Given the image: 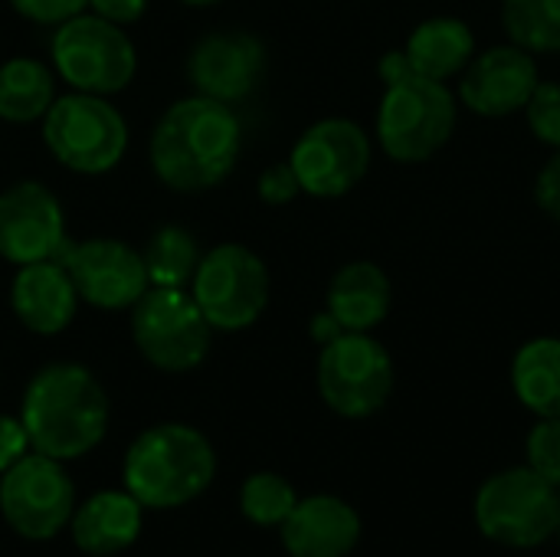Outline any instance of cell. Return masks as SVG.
<instances>
[{"label": "cell", "instance_id": "10", "mask_svg": "<svg viewBox=\"0 0 560 557\" xmlns=\"http://www.w3.org/2000/svg\"><path fill=\"white\" fill-rule=\"evenodd\" d=\"M190 295L210 328L240 332L249 328L269 305V269L253 250L223 243L197 263Z\"/></svg>", "mask_w": 560, "mask_h": 557}, {"label": "cell", "instance_id": "19", "mask_svg": "<svg viewBox=\"0 0 560 557\" xmlns=\"http://www.w3.org/2000/svg\"><path fill=\"white\" fill-rule=\"evenodd\" d=\"M144 506L131 492H95L72 512V542L92 557H112L131 548L141 535Z\"/></svg>", "mask_w": 560, "mask_h": 557}, {"label": "cell", "instance_id": "4", "mask_svg": "<svg viewBox=\"0 0 560 557\" xmlns=\"http://www.w3.org/2000/svg\"><path fill=\"white\" fill-rule=\"evenodd\" d=\"M217 453L210 440L184 423H158L144 430L125 456V492L144 509H177L210 489Z\"/></svg>", "mask_w": 560, "mask_h": 557}, {"label": "cell", "instance_id": "7", "mask_svg": "<svg viewBox=\"0 0 560 557\" xmlns=\"http://www.w3.org/2000/svg\"><path fill=\"white\" fill-rule=\"evenodd\" d=\"M131 335L144 361L167 374L194 371L210 351V322L184 289L148 286L135 302Z\"/></svg>", "mask_w": 560, "mask_h": 557}, {"label": "cell", "instance_id": "3", "mask_svg": "<svg viewBox=\"0 0 560 557\" xmlns=\"http://www.w3.org/2000/svg\"><path fill=\"white\" fill-rule=\"evenodd\" d=\"M381 79L387 82L377 108L381 148L400 164L433 158L456 128V95L446 82L417 76L404 53L381 59Z\"/></svg>", "mask_w": 560, "mask_h": 557}, {"label": "cell", "instance_id": "26", "mask_svg": "<svg viewBox=\"0 0 560 557\" xmlns=\"http://www.w3.org/2000/svg\"><path fill=\"white\" fill-rule=\"evenodd\" d=\"M295 502H299V496H295L292 483L276 473H256L240 489V509L259 529L282 525L289 519V512L295 509Z\"/></svg>", "mask_w": 560, "mask_h": 557}, {"label": "cell", "instance_id": "35", "mask_svg": "<svg viewBox=\"0 0 560 557\" xmlns=\"http://www.w3.org/2000/svg\"><path fill=\"white\" fill-rule=\"evenodd\" d=\"M187 7H210V3H220V0H184Z\"/></svg>", "mask_w": 560, "mask_h": 557}, {"label": "cell", "instance_id": "36", "mask_svg": "<svg viewBox=\"0 0 560 557\" xmlns=\"http://www.w3.org/2000/svg\"><path fill=\"white\" fill-rule=\"evenodd\" d=\"M558 542H560V522H558Z\"/></svg>", "mask_w": 560, "mask_h": 557}, {"label": "cell", "instance_id": "28", "mask_svg": "<svg viewBox=\"0 0 560 557\" xmlns=\"http://www.w3.org/2000/svg\"><path fill=\"white\" fill-rule=\"evenodd\" d=\"M528 466L560 489V417L541 420L528 433Z\"/></svg>", "mask_w": 560, "mask_h": 557}, {"label": "cell", "instance_id": "20", "mask_svg": "<svg viewBox=\"0 0 560 557\" xmlns=\"http://www.w3.org/2000/svg\"><path fill=\"white\" fill-rule=\"evenodd\" d=\"M390 312V279L374 263H348L328 289V315L345 332H371Z\"/></svg>", "mask_w": 560, "mask_h": 557}, {"label": "cell", "instance_id": "18", "mask_svg": "<svg viewBox=\"0 0 560 557\" xmlns=\"http://www.w3.org/2000/svg\"><path fill=\"white\" fill-rule=\"evenodd\" d=\"M75 302L79 292L72 286V276L56 259L20 266L10 289V305L16 318L36 335H59L75 318Z\"/></svg>", "mask_w": 560, "mask_h": 557}, {"label": "cell", "instance_id": "25", "mask_svg": "<svg viewBox=\"0 0 560 557\" xmlns=\"http://www.w3.org/2000/svg\"><path fill=\"white\" fill-rule=\"evenodd\" d=\"M502 23L512 43L528 53L560 49V0H505Z\"/></svg>", "mask_w": 560, "mask_h": 557}, {"label": "cell", "instance_id": "17", "mask_svg": "<svg viewBox=\"0 0 560 557\" xmlns=\"http://www.w3.org/2000/svg\"><path fill=\"white\" fill-rule=\"evenodd\" d=\"M279 529L292 557H348L361 538L358 512L335 496L299 499Z\"/></svg>", "mask_w": 560, "mask_h": 557}, {"label": "cell", "instance_id": "31", "mask_svg": "<svg viewBox=\"0 0 560 557\" xmlns=\"http://www.w3.org/2000/svg\"><path fill=\"white\" fill-rule=\"evenodd\" d=\"M30 440H26V430L16 417H3L0 414V476L26 453Z\"/></svg>", "mask_w": 560, "mask_h": 557}, {"label": "cell", "instance_id": "24", "mask_svg": "<svg viewBox=\"0 0 560 557\" xmlns=\"http://www.w3.org/2000/svg\"><path fill=\"white\" fill-rule=\"evenodd\" d=\"M144 269L151 286H167V289H184L194 272H197V243L187 230L180 227H161L148 250H144Z\"/></svg>", "mask_w": 560, "mask_h": 557}, {"label": "cell", "instance_id": "12", "mask_svg": "<svg viewBox=\"0 0 560 557\" xmlns=\"http://www.w3.org/2000/svg\"><path fill=\"white\" fill-rule=\"evenodd\" d=\"M289 164L305 194L341 197L368 174L371 141L361 125L348 118H325L295 141Z\"/></svg>", "mask_w": 560, "mask_h": 557}, {"label": "cell", "instance_id": "23", "mask_svg": "<svg viewBox=\"0 0 560 557\" xmlns=\"http://www.w3.org/2000/svg\"><path fill=\"white\" fill-rule=\"evenodd\" d=\"M52 105V72L39 59H7L0 66V118L36 121Z\"/></svg>", "mask_w": 560, "mask_h": 557}, {"label": "cell", "instance_id": "1", "mask_svg": "<svg viewBox=\"0 0 560 557\" xmlns=\"http://www.w3.org/2000/svg\"><path fill=\"white\" fill-rule=\"evenodd\" d=\"M236 154V112L207 95L174 102L151 131V167L174 190L217 187L233 171Z\"/></svg>", "mask_w": 560, "mask_h": 557}, {"label": "cell", "instance_id": "27", "mask_svg": "<svg viewBox=\"0 0 560 557\" xmlns=\"http://www.w3.org/2000/svg\"><path fill=\"white\" fill-rule=\"evenodd\" d=\"M525 115L538 141L560 148V82H538L525 102Z\"/></svg>", "mask_w": 560, "mask_h": 557}, {"label": "cell", "instance_id": "33", "mask_svg": "<svg viewBox=\"0 0 560 557\" xmlns=\"http://www.w3.org/2000/svg\"><path fill=\"white\" fill-rule=\"evenodd\" d=\"M89 7L98 16H105V20L121 26V23H135L148 10V0H89Z\"/></svg>", "mask_w": 560, "mask_h": 557}, {"label": "cell", "instance_id": "13", "mask_svg": "<svg viewBox=\"0 0 560 557\" xmlns=\"http://www.w3.org/2000/svg\"><path fill=\"white\" fill-rule=\"evenodd\" d=\"M66 243L62 207L39 181H20L0 194V256L26 266L56 259Z\"/></svg>", "mask_w": 560, "mask_h": 557}, {"label": "cell", "instance_id": "34", "mask_svg": "<svg viewBox=\"0 0 560 557\" xmlns=\"http://www.w3.org/2000/svg\"><path fill=\"white\" fill-rule=\"evenodd\" d=\"M338 335H345V328L325 312V315H318L315 322H312V338H318L322 345H328V341H335Z\"/></svg>", "mask_w": 560, "mask_h": 557}, {"label": "cell", "instance_id": "8", "mask_svg": "<svg viewBox=\"0 0 560 557\" xmlns=\"http://www.w3.org/2000/svg\"><path fill=\"white\" fill-rule=\"evenodd\" d=\"M52 62L72 89L89 95L121 92L138 69L135 43L128 39V33L98 13H79L56 30Z\"/></svg>", "mask_w": 560, "mask_h": 557}, {"label": "cell", "instance_id": "2", "mask_svg": "<svg viewBox=\"0 0 560 557\" xmlns=\"http://www.w3.org/2000/svg\"><path fill=\"white\" fill-rule=\"evenodd\" d=\"M20 423L33 453L59 463L79 460L108 430L105 387L82 364H49L26 384Z\"/></svg>", "mask_w": 560, "mask_h": 557}, {"label": "cell", "instance_id": "32", "mask_svg": "<svg viewBox=\"0 0 560 557\" xmlns=\"http://www.w3.org/2000/svg\"><path fill=\"white\" fill-rule=\"evenodd\" d=\"M535 197H538L545 213H551L555 220H560V148L558 154L545 164V171L538 174Z\"/></svg>", "mask_w": 560, "mask_h": 557}, {"label": "cell", "instance_id": "6", "mask_svg": "<svg viewBox=\"0 0 560 557\" xmlns=\"http://www.w3.org/2000/svg\"><path fill=\"white\" fill-rule=\"evenodd\" d=\"M43 141L56 161L79 174L112 171L128 148V125L105 95L72 92L52 98L43 115Z\"/></svg>", "mask_w": 560, "mask_h": 557}, {"label": "cell", "instance_id": "16", "mask_svg": "<svg viewBox=\"0 0 560 557\" xmlns=\"http://www.w3.org/2000/svg\"><path fill=\"white\" fill-rule=\"evenodd\" d=\"M266 69V49L249 33H210L187 59V76L197 95L217 102H236L249 95Z\"/></svg>", "mask_w": 560, "mask_h": 557}, {"label": "cell", "instance_id": "30", "mask_svg": "<svg viewBox=\"0 0 560 557\" xmlns=\"http://www.w3.org/2000/svg\"><path fill=\"white\" fill-rule=\"evenodd\" d=\"M299 190H302V187H299V177H295V171H292L289 161L266 167L262 177H259V197H262L266 204H276V207H279V204H289Z\"/></svg>", "mask_w": 560, "mask_h": 557}, {"label": "cell", "instance_id": "22", "mask_svg": "<svg viewBox=\"0 0 560 557\" xmlns=\"http://www.w3.org/2000/svg\"><path fill=\"white\" fill-rule=\"evenodd\" d=\"M512 387L541 420L560 417V338H535L518 348L512 361Z\"/></svg>", "mask_w": 560, "mask_h": 557}, {"label": "cell", "instance_id": "5", "mask_svg": "<svg viewBox=\"0 0 560 557\" xmlns=\"http://www.w3.org/2000/svg\"><path fill=\"white\" fill-rule=\"evenodd\" d=\"M560 489L532 466L505 469L476 496L479 532L505 548H538L558 535Z\"/></svg>", "mask_w": 560, "mask_h": 557}, {"label": "cell", "instance_id": "21", "mask_svg": "<svg viewBox=\"0 0 560 557\" xmlns=\"http://www.w3.org/2000/svg\"><path fill=\"white\" fill-rule=\"evenodd\" d=\"M404 56L417 76L446 82L456 72H463L476 56V36L456 16H433L410 33Z\"/></svg>", "mask_w": 560, "mask_h": 557}, {"label": "cell", "instance_id": "11", "mask_svg": "<svg viewBox=\"0 0 560 557\" xmlns=\"http://www.w3.org/2000/svg\"><path fill=\"white\" fill-rule=\"evenodd\" d=\"M0 512L26 542L56 538L75 512V486L59 460L23 453L0 479Z\"/></svg>", "mask_w": 560, "mask_h": 557}, {"label": "cell", "instance_id": "29", "mask_svg": "<svg viewBox=\"0 0 560 557\" xmlns=\"http://www.w3.org/2000/svg\"><path fill=\"white\" fill-rule=\"evenodd\" d=\"M10 3L20 16L33 23H66L89 7V0H10Z\"/></svg>", "mask_w": 560, "mask_h": 557}, {"label": "cell", "instance_id": "14", "mask_svg": "<svg viewBox=\"0 0 560 557\" xmlns=\"http://www.w3.org/2000/svg\"><path fill=\"white\" fill-rule=\"evenodd\" d=\"M66 272L75 292L95 309H131L148 292V269L141 253L121 240H85L66 253Z\"/></svg>", "mask_w": 560, "mask_h": 557}, {"label": "cell", "instance_id": "15", "mask_svg": "<svg viewBox=\"0 0 560 557\" xmlns=\"http://www.w3.org/2000/svg\"><path fill=\"white\" fill-rule=\"evenodd\" d=\"M538 82H541L538 62L528 49L515 43L492 46L482 56L469 59L463 82H459V98L476 115L502 118V115L525 108Z\"/></svg>", "mask_w": 560, "mask_h": 557}, {"label": "cell", "instance_id": "9", "mask_svg": "<svg viewBox=\"0 0 560 557\" xmlns=\"http://www.w3.org/2000/svg\"><path fill=\"white\" fill-rule=\"evenodd\" d=\"M318 391L335 414L364 420L390 401L394 361L368 332H345L322 348Z\"/></svg>", "mask_w": 560, "mask_h": 557}]
</instances>
